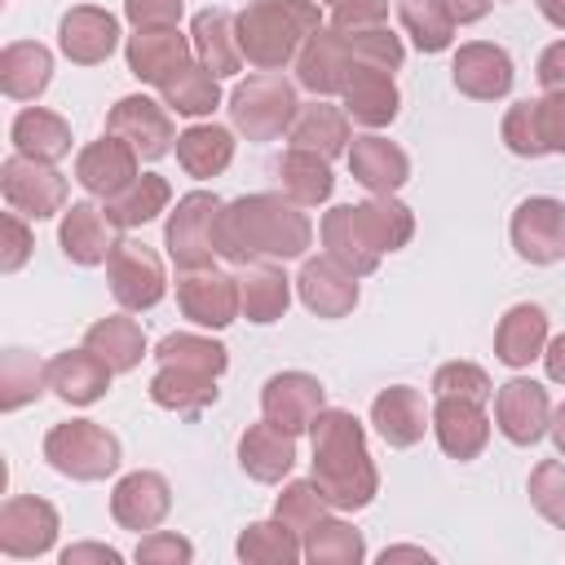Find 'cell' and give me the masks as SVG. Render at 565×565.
<instances>
[{"label": "cell", "mask_w": 565, "mask_h": 565, "mask_svg": "<svg viewBox=\"0 0 565 565\" xmlns=\"http://www.w3.org/2000/svg\"><path fill=\"white\" fill-rule=\"evenodd\" d=\"M177 163H181L185 177H194V181L221 177V172L234 163V132L221 128V124H190V128L177 137Z\"/></svg>", "instance_id": "8d00e7d4"}, {"label": "cell", "mask_w": 565, "mask_h": 565, "mask_svg": "<svg viewBox=\"0 0 565 565\" xmlns=\"http://www.w3.org/2000/svg\"><path fill=\"white\" fill-rule=\"evenodd\" d=\"M9 141L18 154L26 159H40V163H57L71 154V124L57 115V110H44V106H26L13 115L9 124Z\"/></svg>", "instance_id": "e575fe53"}, {"label": "cell", "mask_w": 565, "mask_h": 565, "mask_svg": "<svg viewBox=\"0 0 565 565\" xmlns=\"http://www.w3.org/2000/svg\"><path fill=\"white\" fill-rule=\"evenodd\" d=\"M388 22V0H335L331 4V26L335 31H366Z\"/></svg>", "instance_id": "db71d44e"}, {"label": "cell", "mask_w": 565, "mask_h": 565, "mask_svg": "<svg viewBox=\"0 0 565 565\" xmlns=\"http://www.w3.org/2000/svg\"><path fill=\"white\" fill-rule=\"evenodd\" d=\"M84 344H88L97 358H106L115 375L137 371V366H141V358H146V335H141V327H137L128 313L97 318V322L84 331Z\"/></svg>", "instance_id": "ab89813d"}, {"label": "cell", "mask_w": 565, "mask_h": 565, "mask_svg": "<svg viewBox=\"0 0 565 565\" xmlns=\"http://www.w3.org/2000/svg\"><path fill=\"white\" fill-rule=\"evenodd\" d=\"M371 424H375V433H380L393 450H406V446L424 441V433L433 428V411H428V402H424L419 388H411V384H388V388H380L375 402H371Z\"/></svg>", "instance_id": "603a6c76"}, {"label": "cell", "mask_w": 565, "mask_h": 565, "mask_svg": "<svg viewBox=\"0 0 565 565\" xmlns=\"http://www.w3.org/2000/svg\"><path fill=\"white\" fill-rule=\"evenodd\" d=\"M177 309H181L194 327L225 331V327L243 313L238 278H234V274H221V269H190V274L177 278Z\"/></svg>", "instance_id": "4fadbf2b"}, {"label": "cell", "mask_w": 565, "mask_h": 565, "mask_svg": "<svg viewBox=\"0 0 565 565\" xmlns=\"http://www.w3.org/2000/svg\"><path fill=\"white\" fill-rule=\"evenodd\" d=\"M110 375H115L110 362L97 358L88 344L49 358V388H53L66 406H93V402H102L106 388H110Z\"/></svg>", "instance_id": "83f0119b"}, {"label": "cell", "mask_w": 565, "mask_h": 565, "mask_svg": "<svg viewBox=\"0 0 565 565\" xmlns=\"http://www.w3.org/2000/svg\"><path fill=\"white\" fill-rule=\"evenodd\" d=\"M159 93H163V106L185 115V119H203L221 106V79L203 62H185L181 71H172L159 84Z\"/></svg>", "instance_id": "60d3db41"}, {"label": "cell", "mask_w": 565, "mask_h": 565, "mask_svg": "<svg viewBox=\"0 0 565 565\" xmlns=\"http://www.w3.org/2000/svg\"><path fill=\"white\" fill-rule=\"evenodd\" d=\"M216 216H221V199L212 190H190L168 212L163 247H168V260L181 274L212 269V256H216Z\"/></svg>", "instance_id": "52a82bcc"}, {"label": "cell", "mask_w": 565, "mask_h": 565, "mask_svg": "<svg viewBox=\"0 0 565 565\" xmlns=\"http://www.w3.org/2000/svg\"><path fill=\"white\" fill-rule=\"evenodd\" d=\"M313 437V481L335 512H362L380 494V472L366 450V428L353 411L322 406L309 424Z\"/></svg>", "instance_id": "3957f363"}, {"label": "cell", "mask_w": 565, "mask_h": 565, "mask_svg": "<svg viewBox=\"0 0 565 565\" xmlns=\"http://www.w3.org/2000/svg\"><path fill=\"white\" fill-rule=\"evenodd\" d=\"M57 49L75 66H102L119 49V18L97 4H75L57 22Z\"/></svg>", "instance_id": "ac0fdd59"}, {"label": "cell", "mask_w": 565, "mask_h": 565, "mask_svg": "<svg viewBox=\"0 0 565 565\" xmlns=\"http://www.w3.org/2000/svg\"><path fill=\"white\" fill-rule=\"evenodd\" d=\"M49 388V362H40L26 349L0 353V411H22L26 402H40Z\"/></svg>", "instance_id": "7bdbcfd3"}, {"label": "cell", "mask_w": 565, "mask_h": 565, "mask_svg": "<svg viewBox=\"0 0 565 565\" xmlns=\"http://www.w3.org/2000/svg\"><path fill=\"white\" fill-rule=\"evenodd\" d=\"M154 358L177 362V366H194V371H207V375H225V366H230V349L221 340L194 335V331H168L154 344Z\"/></svg>", "instance_id": "bcb514c9"}, {"label": "cell", "mask_w": 565, "mask_h": 565, "mask_svg": "<svg viewBox=\"0 0 565 565\" xmlns=\"http://www.w3.org/2000/svg\"><path fill=\"white\" fill-rule=\"evenodd\" d=\"M411 234H415V212L397 194H371L366 203H340L318 225L322 252L358 278L375 274L380 256L402 252Z\"/></svg>", "instance_id": "7a4b0ae2"}, {"label": "cell", "mask_w": 565, "mask_h": 565, "mask_svg": "<svg viewBox=\"0 0 565 565\" xmlns=\"http://www.w3.org/2000/svg\"><path fill=\"white\" fill-rule=\"evenodd\" d=\"M534 4H539V13H543L552 26L565 31V0H534Z\"/></svg>", "instance_id": "03108f58"}, {"label": "cell", "mask_w": 565, "mask_h": 565, "mask_svg": "<svg viewBox=\"0 0 565 565\" xmlns=\"http://www.w3.org/2000/svg\"><path fill=\"white\" fill-rule=\"evenodd\" d=\"M340 35H344V31H340ZM344 40H349V49H353L358 66L397 71V66H402V57H406V44H402V35H393V31H388V22H384V26H366V31H349Z\"/></svg>", "instance_id": "f907efd6"}, {"label": "cell", "mask_w": 565, "mask_h": 565, "mask_svg": "<svg viewBox=\"0 0 565 565\" xmlns=\"http://www.w3.org/2000/svg\"><path fill=\"white\" fill-rule=\"evenodd\" d=\"M552 424V402H547V388L539 380H508L494 388V428L512 441V446H534L543 441Z\"/></svg>", "instance_id": "9a60e30c"}, {"label": "cell", "mask_w": 565, "mask_h": 565, "mask_svg": "<svg viewBox=\"0 0 565 565\" xmlns=\"http://www.w3.org/2000/svg\"><path fill=\"white\" fill-rule=\"evenodd\" d=\"M353 66H358V57H353L349 40L335 26H318L305 40V49L296 53V84L309 88L313 97H331L349 84Z\"/></svg>", "instance_id": "d6986e66"}, {"label": "cell", "mask_w": 565, "mask_h": 565, "mask_svg": "<svg viewBox=\"0 0 565 565\" xmlns=\"http://www.w3.org/2000/svg\"><path fill=\"white\" fill-rule=\"evenodd\" d=\"M366 556L362 530H353L340 516H322L313 530H305V561L309 565H358Z\"/></svg>", "instance_id": "ee69618b"}, {"label": "cell", "mask_w": 565, "mask_h": 565, "mask_svg": "<svg viewBox=\"0 0 565 565\" xmlns=\"http://www.w3.org/2000/svg\"><path fill=\"white\" fill-rule=\"evenodd\" d=\"M106 282H110V296L128 313L154 309L163 300V291H168V274H163L159 252H150L137 238H119V247L106 260Z\"/></svg>", "instance_id": "9c48e42d"}, {"label": "cell", "mask_w": 565, "mask_h": 565, "mask_svg": "<svg viewBox=\"0 0 565 565\" xmlns=\"http://www.w3.org/2000/svg\"><path fill=\"white\" fill-rule=\"evenodd\" d=\"M106 132L124 137L141 159H163L177 146V128H172V110L146 93L119 97L106 115Z\"/></svg>", "instance_id": "7c38bea8"}, {"label": "cell", "mask_w": 565, "mask_h": 565, "mask_svg": "<svg viewBox=\"0 0 565 565\" xmlns=\"http://www.w3.org/2000/svg\"><path fill=\"white\" fill-rule=\"evenodd\" d=\"M185 0H124V18L137 26H177Z\"/></svg>", "instance_id": "9f6ffc18"}, {"label": "cell", "mask_w": 565, "mask_h": 565, "mask_svg": "<svg viewBox=\"0 0 565 565\" xmlns=\"http://www.w3.org/2000/svg\"><path fill=\"white\" fill-rule=\"evenodd\" d=\"M137 565H190L194 561V543L177 530H146L137 552H132Z\"/></svg>", "instance_id": "f5cc1de1"}, {"label": "cell", "mask_w": 565, "mask_h": 565, "mask_svg": "<svg viewBox=\"0 0 565 565\" xmlns=\"http://www.w3.org/2000/svg\"><path fill=\"white\" fill-rule=\"evenodd\" d=\"M530 503H534V512L547 525L565 530V463L561 459L534 463V472H530Z\"/></svg>", "instance_id": "681fc988"}, {"label": "cell", "mask_w": 565, "mask_h": 565, "mask_svg": "<svg viewBox=\"0 0 565 565\" xmlns=\"http://www.w3.org/2000/svg\"><path fill=\"white\" fill-rule=\"evenodd\" d=\"M57 530H62L57 508L40 494H13L0 508V552L13 561H31V556L53 552Z\"/></svg>", "instance_id": "8fae6325"}, {"label": "cell", "mask_w": 565, "mask_h": 565, "mask_svg": "<svg viewBox=\"0 0 565 565\" xmlns=\"http://www.w3.org/2000/svg\"><path fill=\"white\" fill-rule=\"evenodd\" d=\"M238 13L230 9H203L194 13L190 22V44H194V57L216 75H238L243 71V49H238V26H234Z\"/></svg>", "instance_id": "4dcf8cb0"}, {"label": "cell", "mask_w": 565, "mask_h": 565, "mask_svg": "<svg viewBox=\"0 0 565 565\" xmlns=\"http://www.w3.org/2000/svg\"><path fill=\"white\" fill-rule=\"evenodd\" d=\"M172 512V486L163 472H150V468H137V472H124L110 490V516L115 525L132 530V534H146V530H159Z\"/></svg>", "instance_id": "2e32d148"}, {"label": "cell", "mask_w": 565, "mask_h": 565, "mask_svg": "<svg viewBox=\"0 0 565 565\" xmlns=\"http://www.w3.org/2000/svg\"><path fill=\"white\" fill-rule=\"evenodd\" d=\"M238 300H243V318L256 327H269L287 313L291 305V278L282 274V260H252L238 265Z\"/></svg>", "instance_id": "f546056e"}, {"label": "cell", "mask_w": 565, "mask_h": 565, "mask_svg": "<svg viewBox=\"0 0 565 565\" xmlns=\"http://www.w3.org/2000/svg\"><path fill=\"white\" fill-rule=\"evenodd\" d=\"M397 18H402V31L411 35V44L419 53H446L455 44V22L441 9V0H402Z\"/></svg>", "instance_id": "f6af8a7d"}, {"label": "cell", "mask_w": 565, "mask_h": 565, "mask_svg": "<svg viewBox=\"0 0 565 565\" xmlns=\"http://www.w3.org/2000/svg\"><path fill=\"white\" fill-rule=\"evenodd\" d=\"M31 247H35V238H31L26 221H22V212H4V252H0V269H4V274H18V269L26 265V256H31Z\"/></svg>", "instance_id": "11a10c76"}, {"label": "cell", "mask_w": 565, "mask_h": 565, "mask_svg": "<svg viewBox=\"0 0 565 565\" xmlns=\"http://www.w3.org/2000/svg\"><path fill=\"white\" fill-rule=\"evenodd\" d=\"M57 561L62 565H119L124 556L110 543H71V547H62Z\"/></svg>", "instance_id": "91938a15"}, {"label": "cell", "mask_w": 565, "mask_h": 565, "mask_svg": "<svg viewBox=\"0 0 565 565\" xmlns=\"http://www.w3.org/2000/svg\"><path fill=\"white\" fill-rule=\"evenodd\" d=\"M318 4H335V0H318Z\"/></svg>", "instance_id": "003e7915"}, {"label": "cell", "mask_w": 565, "mask_h": 565, "mask_svg": "<svg viewBox=\"0 0 565 565\" xmlns=\"http://www.w3.org/2000/svg\"><path fill=\"white\" fill-rule=\"evenodd\" d=\"M296 291H300V305L309 313H318V318H349L353 305H358V278L344 265H335L327 252L309 256L300 265Z\"/></svg>", "instance_id": "d4e9b609"}, {"label": "cell", "mask_w": 565, "mask_h": 565, "mask_svg": "<svg viewBox=\"0 0 565 565\" xmlns=\"http://www.w3.org/2000/svg\"><path fill=\"white\" fill-rule=\"evenodd\" d=\"M44 459L71 481H106L119 472L124 450L119 437L97 419H62L44 433Z\"/></svg>", "instance_id": "5b68a950"}, {"label": "cell", "mask_w": 565, "mask_h": 565, "mask_svg": "<svg viewBox=\"0 0 565 565\" xmlns=\"http://www.w3.org/2000/svg\"><path fill=\"white\" fill-rule=\"evenodd\" d=\"M57 247H62V256L66 260H75V265H106L110 260V252L119 247V225L106 216V207H97V203H71L66 212H62V221H57Z\"/></svg>", "instance_id": "44dd1931"}, {"label": "cell", "mask_w": 565, "mask_h": 565, "mask_svg": "<svg viewBox=\"0 0 565 565\" xmlns=\"http://www.w3.org/2000/svg\"><path fill=\"white\" fill-rule=\"evenodd\" d=\"M543 349H547V313H543V305H530V300L512 305L494 327V358L503 366L521 371L534 358H543Z\"/></svg>", "instance_id": "1f68e13d"}, {"label": "cell", "mask_w": 565, "mask_h": 565, "mask_svg": "<svg viewBox=\"0 0 565 565\" xmlns=\"http://www.w3.org/2000/svg\"><path fill=\"white\" fill-rule=\"evenodd\" d=\"M543 366H547V380H552V384H565V331L547 340V349H543Z\"/></svg>", "instance_id": "6125c7cd"}, {"label": "cell", "mask_w": 565, "mask_h": 565, "mask_svg": "<svg viewBox=\"0 0 565 565\" xmlns=\"http://www.w3.org/2000/svg\"><path fill=\"white\" fill-rule=\"evenodd\" d=\"M441 9L450 13L455 26H468V22H481L490 13V0H441Z\"/></svg>", "instance_id": "94428289"}, {"label": "cell", "mask_w": 565, "mask_h": 565, "mask_svg": "<svg viewBox=\"0 0 565 565\" xmlns=\"http://www.w3.org/2000/svg\"><path fill=\"white\" fill-rule=\"evenodd\" d=\"M433 397H463V402H490L494 384L477 362H441L433 371Z\"/></svg>", "instance_id": "c3c4849f"}, {"label": "cell", "mask_w": 565, "mask_h": 565, "mask_svg": "<svg viewBox=\"0 0 565 565\" xmlns=\"http://www.w3.org/2000/svg\"><path fill=\"white\" fill-rule=\"evenodd\" d=\"M190 53H194V44H190V35H181L177 26H137V31L128 35V44H124V62H128L132 79L154 84V88H159L172 71H181V66L190 62Z\"/></svg>", "instance_id": "7402d4cb"}, {"label": "cell", "mask_w": 565, "mask_h": 565, "mask_svg": "<svg viewBox=\"0 0 565 565\" xmlns=\"http://www.w3.org/2000/svg\"><path fill=\"white\" fill-rule=\"evenodd\" d=\"M539 132L547 154H565V93L539 97Z\"/></svg>", "instance_id": "6f0895ef"}, {"label": "cell", "mask_w": 565, "mask_h": 565, "mask_svg": "<svg viewBox=\"0 0 565 565\" xmlns=\"http://www.w3.org/2000/svg\"><path fill=\"white\" fill-rule=\"evenodd\" d=\"M433 437H437V446L450 459L468 463V459H477L490 446V415H486L481 402L437 397V406H433Z\"/></svg>", "instance_id": "484cf974"}, {"label": "cell", "mask_w": 565, "mask_h": 565, "mask_svg": "<svg viewBox=\"0 0 565 565\" xmlns=\"http://www.w3.org/2000/svg\"><path fill=\"white\" fill-rule=\"evenodd\" d=\"M340 97H344V115L362 128H388L402 110V93L393 84V71H380V66H353Z\"/></svg>", "instance_id": "f1b7e54d"}, {"label": "cell", "mask_w": 565, "mask_h": 565, "mask_svg": "<svg viewBox=\"0 0 565 565\" xmlns=\"http://www.w3.org/2000/svg\"><path fill=\"white\" fill-rule=\"evenodd\" d=\"M238 468L252 481H265V486L282 481L296 468V433H287V428H278L274 419L260 415L238 437Z\"/></svg>", "instance_id": "4316f807"}, {"label": "cell", "mask_w": 565, "mask_h": 565, "mask_svg": "<svg viewBox=\"0 0 565 565\" xmlns=\"http://www.w3.org/2000/svg\"><path fill=\"white\" fill-rule=\"evenodd\" d=\"M53 84V53L40 40H13L0 49V88L13 102H35Z\"/></svg>", "instance_id": "d6a6232c"}, {"label": "cell", "mask_w": 565, "mask_h": 565, "mask_svg": "<svg viewBox=\"0 0 565 565\" xmlns=\"http://www.w3.org/2000/svg\"><path fill=\"white\" fill-rule=\"evenodd\" d=\"M300 102H296V84L278 71H256L247 79L234 84L230 93V119L247 141H274L291 128Z\"/></svg>", "instance_id": "8992f818"}, {"label": "cell", "mask_w": 565, "mask_h": 565, "mask_svg": "<svg viewBox=\"0 0 565 565\" xmlns=\"http://www.w3.org/2000/svg\"><path fill=\"white\" fill-rule=\"evenodd\" d=\"M234 552H238V561H247V565H296L300 556H305V539L287 525V521H252L243 534H238V543H234Z\"/></svg>", "instance_id": "b9f144b4"}, {"label": "cell", "mask_w": 565, "mask_h": 565, "mask_svg": "<svg viewBox=\"0 0 565 565\" xmlns=\"http://www.w3.org/2000/svg\"><path fill=\"white\" fill-rule=\"evenodd\" d=\"M137 163H141V154H137L124 137L106 132V137L88 141V146L75 154V181H79L93 199H110V194H119L124 185H132V181L141 177Z\"/></svg>", "instance_id": "ffe728a7"}, {"label": "cell", "mask_w": 565, "mask_h": 565, "mask_svg": "<svg viewBox=\"0 0 565 565\" xmlns=\"http://www.w3.org/2000/svg\"><path fill=\"white\" fill-rule=\"evenodd\" d=\"M278 181H282V194L296 199L300 207H318L331 199L335 190V177H331V159H322L318 150H300V146H287L282 159H278Z\"/></svg>", "instance_id": "74e56055"}, {"label": "cell", "mask_w": 565, "mask_h": 565, "mask_svg": "<svg viewBox=\"0 0 565 565\" xmlns=\"http://www.w3.org/2000/svg\"><path fill=\"white\" fill-rule=\"evenodd\" d=\"M322 406H327V388L309 371H278L260 388V415L296 437L309 433V424L322 415Z\"/></svg>", "instance_id": "5bb4252c"}, {"label": "cell", "mask_w": 565, "mask_h": 565, "mask_svg": "<svg viewBox=\"0 0 565 565\" xmlns=\"http://www.w3.org/2000/svg\"><path fill=\"white\" fill-rule=\"evenodd\" d=\"M499 137H503V146H508L512 154H521V159H543L547 146H543V132H539V97L508 106Z\"/></svg>", "instance_id": "816d5d0a"}, {"label": "cell", "mask_w": 565, "mask_h": 565, "mask_svg": "<svg viewBox=\"0 0 565 565\" xmlns=\"http://www.w3.org/2000/svg\"><path fill=\"white\" fill-rule=\"evenodd\" d=\"M349 172L362 190L371 194H397L406 181H411V159L397 141L380 137V132H366V137H353L349 141Z\"/></svg>", "instance_id": "cb8c5ba5"}, {"label": "cell", "mask_w": 565, "mask_h": 565, "mask_svg": "<svg viewBox=\"0 0 565 565\" xmlns=\"http://www.w3.org/2000/svg\"><path fill=\"white\" fill-rule=\"evenodd\" d=\"M539 84L547 93H565V40H552L543 53H539V66H534Z\"/></svg>", "instance_id": "680465c9"}, {"label": "cell", "mask_w": 565, "mask_h": 565, "mask_svg": "<svg viewBox=\"0 0 565 565\" xmlns=\"http://www.w3.org/2000/svg\"><path fill=\"white\" fill-rule=\"evenodd\" d=\"M0 190H4V203L31 221H49L66 212V177L53 163L26 159L18 150L0 163Z\"/></svg>", "instance_id": "ba28073f"}, {"label": "cell", "mask_w": 565, "mask_h": 565, "mask_svg": "<svg viewBox=\"0 0 565 565\" xmlns=\"http://www.w3.org/2000/svg\"><path fill=\"white\" fill-rule=\"evenodd\" d=\"M102 207H106V216H110L119 230H137V225H150L159 212L172 207V185H168V177H159V172H141L132 185H124L119 194L102 199Z\"/></svg>", "instance_id": "f35d334b"}, {"label": "cell", "mask_w": 565, "mask_h": 565, "mask_svg": "<svg viewBox=\"0 0 565 565\" xmlns=\"http://www.w3.org/2000/svg\"><path fill=\"white\" fill-rule=\"evenodd\" d=\"M313 243V221L287 194H238L221 203L216 256L230 265L252 260H300Z\"/></svg>", "instance_id": "6da1fadb"}, {"label": "cell", "mask_w": 565, "mask_h": 565, "mask_svg": "<svg viewBox=\"0 0 565 565\" xmlns=\"http://www.w3.org/2000/svg\"><path fill=\"white\" fill-rule=\"evenodd\" d=\"M216 380L221 375L177 366V362H159V371L150 375V402L163 406V411H177V415H199L203 406L216 402V393H221Z\"/></svg>", "instance_id": "d590c367"}, {"label": "cell", "mask_w": 565, "mask_h": 565, "mask_svg": "<svg viewBox=\"0 0 565 565\" xmlns=\"http://www.w3.org/2000/svg\"><path fill=\"white\" fill-rule=\"evenodd\" d=\"M327 508H331V503H327V494L318 490L313 477H309V481H287L282 494L274 499V516L287 521L300 539H305V530H313V525L327 516Z\"/></svg>", "instance_id": "7dc6e473"}, {"label": "cell", "mask_w": 565, "mask_h": 565, "mask_svg": "<svg viewBox=\"0 0 565 565\" xmlns=\"http://www.w3.org/2000/svg\"><path fill=\"white\" fill-rule=\"evenodd\" d=\"M380 561H384V565H388V561H424V565H428L433 556H428L424 547H384V552H380Z\"/></svg>", "instance_id": "be15d7a7"}, {"label": "cell", "mask_w": 565, "mask_h": 565, "mask_svg": "<svg viewBox=\"0 0 565 565\" xmlns=\"http://www.w3.org/2000/svg\"><path fill=\"white\" fill-rule=\"evenodd\" d=\"M450 79L472 102H499V97L512 93L516 71H512V57H508L503 44H494V40H468V44H459V53L450 62Z\"/></svg>", "instance_id": "e0dca14e"}, {"label": "cell", "mask_w": 565, "mask_h": 565, "mask_svg": "<svg viewBox=\"0 0 565 565\" xmlns=\"http://www.w3.org/2000/svg\"><path fill=\"white\" fill-rule=\"evenodd\" d=\"M238 26V49L243 62L256 71H282L296 62L305 40L322 26V4L318 0H252L234 18Z\"/></svg>", "instance_id": "277c9868"}, {"label": "cell", "mask_w": 565, "mask_h": 565, "mask_svg": "<svg viewBox=\"0 0 565 565\" xmlns=\"http://www.w3.org/2000/svg\"><path fill=\"white\" fill-rule=\"evenodd\" d=\"M547 433H552V446H556V455L565 459V402L552 411V424H547Z\"/></svg>", "instance_id": "e7e4bbea"}, {"label": "cell", "mask_w": 565, "mask_h": 565, "mask_svg": "<svg viewBox=\"0 0 565 565\" xmlns=\"http://www.w3.org/2000/svg\"><path fill=\"white\" fill-rule=\"evenodd\" d=\"M287 141L300 146V150H318L322 159L349 154V141H353V132H349V115H344L340 106L313 97L309 106L296 110V119H291V128H287Z\"/></svg>", "instance_id": "836d02e7"}, {"label": "cell", "mask_w": 565, "mask_h": 565, "mask_svg": "<svg viewBox=\"0 0 565 565\" xmlns=\"http://www.w3.org/2000/svg\"><path fill=\"white\" fill-rule=\"evenodd\" d=\"M512 247L530 265H556L565 256V203L552 194H530L512 212Z\"/></svg>", "instance_id": "30bf717a"}]
</instances>
